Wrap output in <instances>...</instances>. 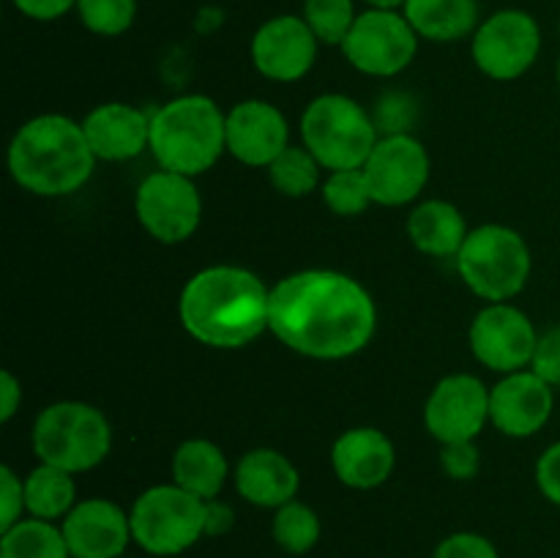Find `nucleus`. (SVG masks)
Wrapping results in <instances>:
<instances>
[{
  "label": "nucleus",
  "mask_w": 560,
  "mask_h": 558,
  "mask_svg": "<svg viewBox=\"0 0 560 558\" xmlns=\"http://www.w3.org/2000/svg\"><path fill=\"white\" fill-rule=\"evenodd\" d=\"M22 405V383L11 370L0 372V421L9 425Z\"/></svg>",
  "instance_id": "nucleus-39"
},
{
  "label": "nucleus",
  "mask_w": 560,
  "mask_h": 558,
  "mask_svg": "<svg viewBox=\"0 0 560 558\" xmlns=\"http://www.w3.org/2000/svg\"><path fill=\"white\" fill-rule=\"evenodd\" d=\"M375 328V299L350 274L304 268L271 288L268 332L306 359H350L372 342Z\"/></svg>",
  "instance_id": "nucleus-1"
},
{
  "label": "nucleus",
  "mask_w": 560,
  "mask_h": 558,
  "mask_svg": "<svg viewBox=\"0 0 560 558\" xmlns=\"http://www.w3.org/2000/svg\"><path fill=\"white\" fill-rule=\"evenodd\" d=\"M0 558H71V553L58 523L22 518L0 531Z\"/></svg>",
  "instance_id": "nucleus-26"
},
{
  "label": "nucleus",
  "mask_w": 560,
  "mask_h": 558,
  "mask_svg": "<svg viewBox=\"0 0 560 558\" xmlns=\"http://www.w3.org/2000/svg\"><path fill=\"white\" fill-rule=\"evenodd\" d=\"M235 525V512L230 503L211 498L206 501V536H222Z\"/></svg>",
  "instance_id": "nucleus-40"
},
{
  "label": "nucleus",
  "mask_w": 560,
  "mask_h": 558,
  "mask_svg": "<svg viewBox=\"0 0 560 558\" xmlns=\"http://www.w3.org/2000/svg\"><path fill=\"white\" fill-rule=\"evenodd\" d=\"M228 113L206 93H184L151 115V148L159 170L195 175L208 173L228 151Z\"/></svg>",
  "instance_id": "nucleus-4"
},
{
  "label": "nucleus",
  "mask_w": 560,
  "mask_h": 558,
  "mask_svg": "<svg viewBox=\"0 0 560 558\" xmlns=\"http://www.w3.org/2000/svg\"><path fill=\"white\" fill-rule=\"evenodd\" d=\"M25 514V479L14 474V468H0V531L20 523Z\"/></svg>",
  "instance_id": "nucleus-35"
},
{
  "label": "nucleus",
  "mask_w": 560,
  "mask_h": 558,
  "mask_svg": "<svg viewBox=\"0 0 560 558\" xmlns=\"http://www.w3.org/2000/svg\"><path fill=\"white\" fill-rule=\"evenodd\" d=\"M82 27L104 38L124 36L137 20V0H77Z\"/></svg>",
  "instance_id": "nucleus-31"
},
{
  "label": "nucleus",
  "mask_w": 560,
  "mask_h": 558,
  "mask_svg": "<svg viewBox=\"0 0 560 558\" xmlns=\"http://www.w3.org/2000/svg\"><path fill=\"white\" fill-rule=\"evenodd\" d=\"M301 140L323 170H359L381 140L375 118L345 93H323L301 115Z\"/></svg>",
  "instance_id": "nucleus-6"
},
{
  "label": "nucleus",
  "mask_w": 560,
  "mask_h": 558,
  "mask_svg": "<svg viewBox=\"0 0 560 558\" xmlns=\"http://www.w3.org/2000/svg\"><path fill=\"white\" fill-rule=\"evenodd\" d=\"M556 408V392L534 370L503 375L490 388V425L506 438H530L541 432Z\"/></svg>",
  "instance_id": "nucleus-17"
},
{
  "label": "nucleus",
  "mask_w": 560,
  "mask_h": 558,
  "mask_svg": "<svg viewBox=\"0 0 560 558\" xmlns=\"http://www.w3.org/2000/svg\"><path fill=\"white\" fill-rule=\"evenodd\" d=\"M170 474L178 487H184L191 496L211 501L219 498L224 481L230 476V463L222 449L208 438H189L178 443L170 463Z\"/></svg>",
  "instance_id": "nucleus-23"
},
{
  "label": "nucleus",
  "mask_w": 560,
  "mask_h": 558,
  "mask_svg": "<svg viewBox=\"0 0 560 558\" xmlns=\"http://www.w3.org/2000/svg\"><path fill=\"white\" fill-rule=\"evenodd\" d=\"M490 425V388L470 372L441 377L424 405V427L438 443L476 441Z\"/></svg>",
  "instance_id": "nucleus-14"
},
{
  "label": "nucleus",
  "mask_w": 560,
  "mask_h": 558,
  "mask_svg": "<svg viewBox=\"0 0 560 558\" xmlns=\"http://www.w3.org/2000/svg\"><path fill=\"white\" fill-rule=\"evenodd\" d=\"M541 53V27L523 9H501L481 20L470 36V55L481 74L498 82L520 80Z\"/></svg>",
  "instance_id": "nucleus-10"
},
{
  "label": "nucleus",
  "mask_w": 560,
  "mask_h": 558,
  "mask_svg": "<svg viewBox=\"0 0 560 558\" xmlns=\"http://www.w3.org/2000/svg\"><path fill=\"white\" fill-rule=\"evenodd\" d=\"M468 342L470 353L481 367L509 375L530 367L539 334L534 321L520 306L498 301L476 312L468 328Z\"/></svg>",
  "instance_id": "nucleus-12"
},
{
  "label": "nucleus",
  "mask_w": 560,
  "mask_h": 558,
  "mask_svg": "<svg viewBox=\"0 0 560 558\" xmlns=\"http://www.w3.org/2000/svg\"><path fill=\"white\" fill-rule=\"evenodd\" d=\"M405 230L410 244L430 257H457L470 233L463 211L448 200L416 202Z\"/></svg>",
  "instance_id": "nucleus-22"
},
{
  "label": "nucleus",
  "mask_w": 560,
  "mask_h": 558,
  "mask_svg": "<svg viewBox=\"0 0 560 558\" xmlns=\"http://www.w3.org/2000/svg\"><path fill=\"white\" fill-rule=\"evenodd\" d=\"M301 16L312 27L317 42L342 47L359 11H355V0H304Z\"/></svg>",
  "instance_id": "nucleus-30"
},
{
  "label": "nucleus",
  "mask_w": 560,
  "mask_h": 558,
  "mask_svg": "<svg viewBox=\"0 0 560 558\" xmlns=\"http://www.w3.org/2000/svg\"><path fill=\"white\" fill-rule=\"evenodd\" d=\"M556 74H558V88H560V58H558V71H556Z\"/></svg>",
  "instance_id": "nucleus-42"
},
{
  "label": "nucleus",
  "mask_w": 560,
  "mask_h": 558,
  "mask_svg": "<svg viewBox=\"0 0 560 558\" xmlns=\"http://www.w3.org/2000/svg\"><path fill=\"white\" fill-rule=\"evenodd\" d=\"M96 162L82 124L58 113L25 120L5 153L14 184L36 197L74 195L91 181Z\"/></svg>",
  "instance_id": "nucleus-3"
},
{
  "label": "nucleus",
  "mask_w": 560,
  "mask_h": 558,
  "mask_svg": "<svg viewBox=\"0 0 560 558\" xmlns=\"http://www.w3.org/2000/svg\"><path fill=\"white\" fill-rule=\"evenodd\" d=\"M342 55L366 77H397L419 55V33L402 11L366 9L355 16L342 42Z\"/></svg>",
  "instance_id": "nucleus-9"
},
{
  "label": "nucleus",
  "mask_w": 560,
  "mask_h": 558,
  "mask_svg": "<svg viewBox=\"0 0 560 558\" xmlns=\"http://www.w3.org/2000/svg\"><path fill=\"white\" fill-rule=\"evenodd\" d=\"M82 129L98 162H131L151 148V115L126 102L96 104Z\"/></svg>",
  "instance_id": "nucleus-20"
},
{
  "label": "nucleus",
  "mask_w": 560,
  "mask_h": 558,
  "mask_svg": "<svg viewBox=\"0 0 560 558\" xmlns=\"http://www.w3.org/2000/svg\"><path fill=\"white\" fill-rule=\"evenodd\" d=\"M334 476L350 490H375L397 468L394 441L377 427H350L331 446Z\"/></svg>",
  "instance_id": "nucleus-19"
},
{
  "label": "nucleus",
  "mask_w": 560,
  "mask_h": 558,
  "mask_svg": "<svg viewBox=\"0 0 560 558\" xmlns=\"http://www.w3.org/2000/svg\"><path fill=\"white\" fill-rule=\"evenodd\" d=\"M271 288L241 266H208L189 277L178 299L180 326L206 348L238 350L268 332Z\"/></svg>",
  "instance_id": "nucleus-2"
},
{
  "label": "nucleus",
  "mask_w": 560,
  "mask_h": 558,
  "mask_svg": "<svg viewBox=\"0 0 560 558\" xmlns=\"http://www.w3.org/2000/svg\"><path fill=\"white\" fill-rule=\"evenodd\" d=\"M430 153L419 137L381 135L364 162L366 184L377 206L399 208L419 200L424 186L430 184Z\"/></svg>",
  "instance_id": "nucleus-13"
},
{
  "label": "nucleus",
  "mask_w": 560,
  "mask_h": 558,
  "mask_svg": "<svg viewBox=\"0 0 560 558\" xmlns=\"http://www.w3.org/2000/svg\"><path fill=\"white\" fill-rule=\"evenodd\" d=\"M137 222L159 244H184L200 230L202 197L195 178L170 170L145 175L135 195Z\"/></svg>",
  "instance_id": "nucleus-11"
},
{
  "label": "nucleus",
  "mask_w": 560,
  "mask_h": 558,
  "mask_svg": "<svg viewBox=\"0 0 560 558\" xmlns=\"http://www.w3.org/2000/svg\"><path fill=\"white\" fill-rule=\"evenodd\" d=\"M536 487L547 501L560 507V441L547 446L536 460Z\"/></svg>",
  "instance_id": "nucleus-37"
},
{
  "label": "nucleus",
  "mask_w": 560,
  "mask_h": 558,
  "mask_svg": "<svg viewBox=\"0 0 560 558\" xmlns=\"http://www.w3.org/2000/svg\"><path fill=\"white\" fill-rule=\"evenodd\" d=\"M238 496L260 509H279L295 501L301 487L299 468L279 449H249L233 470Z\"/></svg>",
  "instance_id": "nucleus-21"
},
{
  "label": "nucleus",
  "mask_w": 560,
  "mask_h": 558,
  "mask_svg": "<svg viewBox=\"0 0 560 558\" xmlns=\"http://www.w3.org/2000/svg\"><path fill=\"white\" fill-rule=\"evenodd\" d=\"M77 507L74 474L55 465L38 463L25 476V514L27 518L58 523Z\"/></svg>",
  "instance_id": "nucleus-25"
},
{
  "label": "nucleus",
  "mask_w": 560,
  "mask_h": 558,
  "mask_svg": "<svg viewBox=\"0 0 560 558\" xmlns=\"http://www.w3.org/2000/svg\"><path fill=\"white\" fill-rule=\"evenodd\" d=\"M266 170L273 189L293 200L312 195L323 186V164L312 156L306 146H288Z\"/></svg>",
  "instance_id": "nucleus-27"
},
{
  "label": "nucleus",
  "mask_w": 560,
  "mask_h": 558,
  "mask_svg": "<svg viewBox=\"0 0 560 558\" xmlns=\"http://www.w3.org/2000/svg\"><path fill=\"white\" fill-rule=\"evenodd\" d=\"M317 36L301 14H277L262 22L249 44L252 66L271 82H299L317 60Z\"/></svg>",
  "instance_id": "nucleus-15"
},
{
  "label": "nucleus",
  "mask_w": 560,
  "mask_h": 558,
  "mask_svg": "<svg viewBox=\"0 0 560 558\" xmlns=\"http://www.w3.org/2000/svg\"><path fill=\"white\" fill-rule=\"evenodd\" d=\"M366 9H383V11H402L408 0H364Z\"/></svg>",
  "instance_id": "nucleus-41"
},
{
  "label": "nucleus",
  "mask_w": 560,
  "mask_h": 558,
  "mask_svg": "<svg viewBox=\"0 0 560 558\" xmlns=\"http://www.w3.org/2000/svg\"><path fill=\"white\" fill-rule=\"evenodd\" d=\"M530 370L545 377L552 388L560 386V326H552L545 334H539Z\"/></svg>",
  "instance_id": "nucleus-36"
},
{
  "label": "nucleus",
  "mask_w": 560,
  "mask_h": 558,
  "mask_svg": "<svg viewBox=\"0 0 560 558\" xmlns=\"http://www.w3.org/2000/svg\"><path fill=\"white\" fill-rule=\"evenodd\" d=\"M432 558H501V553L485 534L457 531V534H448L446 539L438 542Z\"/></svg>",
  "instance_id": "nucleus-33"
},
{
  "label": "nucleus",
  "mask_w": 560,
  "mask_h": 558,
  "mask_svg": "<svg viewBox=\"0 0 560 558\" xmlns=\"http://www.w3.org/2000/svg\"><path fill=\"white\" fill-rule=\"evenodd\" d=\"M381 135H408L410 124L416 120V102L402 91H388L377 98L372 113Z\"/></svg>",
  "instance_id": "nucleus-32"
},
{
  "label": "nucleus",
  "mask_w": 560,
  "mask_h": 558,
  "mask_svg": "<svg viewBox=\"0 0 560 558\" xmlns=\"http://www.w3.org/2000/svg\"><path fill=\"white\" fill-rule=\"evenodd\" d=\"M534 268L530 246L520 230L509 224H479L468 233L457 255L463 282L481 301H512L525 290Z\"/></svg>",
  "instance_id": "nucleus-7"
},
{
  "label": "nucleus",
  "mask_w": 560,
  "mask_h": 558,
  "mask_svg": "<svg viewBox=\"0 0 560 558\" xmlns=\"http://www.w3.org/2000/svg\"><path fill=\"white\" fill-rule=\"evenodd\" d=\"M228 153L246 167H268L290 146V124L277 104L244 98L228 109Z\"/></svg>",
  "instance_id": "nucleus-16"
},
{
  "label": "nucleus",
  "mask_w": 560,
  "mask_h": 558,
  "mask_svg": "<svg viewBox=\"0 0 560 558\" xmlns=\"http://www.w3.org/2000/svg\"><path fill=\"white\" fill-rule=\"evenodd\" d=\"M419 38L452 44L474 36L479 20V0H408L402 9Z\"/></svg>",
  "instance_id": "nucleus-24"
},
{
  "label": "nucleus",
  "mask_w": 560,
  "mask_h": 558,
  "mask_svg": "<svg viewBox=\"0 0 560 558\" xmlns=\"http://www.w3.org/2000/svg\"><path fill=\"white\" fill-rule=\"evenodd\" d=\"M441 468L446 470L448 479L468 481L479 474L481 468V449L476 441L443 443L441 446Z\"/></svg>",
  "instance_id": "nucleus-34"
},
{
  "label": "nucleus",
  "mask_w": 560,
  "mask_h": 558,
  "mask_svg": "<svg viewBox=\"0 0 560 558\" xmlns=\"http://www.w3.org/2000/svg\"><path fill=\"white\" fill-rule=\"evenodd\" d=\"M71 558H120L129 545L131 520L120 503L109 498H85L60 520Z\"/></svg>",
  "instance_id": "nucleus-18"
},
{
  "label": "nucleus",
  "mask_w": 560,
  "mask_h": 558,
  "mask_svg": "<svg viewBox=\"0 0 560 558\" xmlns=\"http://www.w3.org/2000/svg\"><path fill=\"white\" fill-rule=\"evenodd\" d=\"M22 16L36 22H55L77 9V0H11Z\"/></svg>",
  "instance_id": "nucleus-38"
},
{
  "label": "nucleus",
  "mask_w": 560,
  "mask_h": 558,
  "mask_svg": "<svg viewBox=\"0 0 560 558\" xmlns=\"http://www.w3.org/2000/svg\"><path fill=\"white\" fill-rule=\"evenodd\" d=\"M129 520L140 550L156 558H173L206 536V501L175 481L153 485L135 498Z\"/></svg>",
  "instance_id": "nucleus-8"
},
{
  "label": "nucleus",
  "mask_w": 560,
  "mask_h": 558,
  "mask_svg": "<svg viewBox=\"0 0 560 558\" xmlns=\"http://www.w3.org/2000/svg\"><path fill=\"white\" fill-rule=\"evenodd\" d=\"M271 534L273 542H277L284 553H290V556H306V553L315 550V545L320 542L323 525L315 509L295 498V501L273 509Z\"/></svg>",
  "instance_id": "nucleus-28"
},
{
  "label": "nucleus",
  "mask_w": 560,
  "mask_h": 558,
  "mask_svg": "<svg viewBox=\"0 0 560 558\" xmlns=\"http://www.w3.org/2000/svg\"><path fill=\"white\" fill-rule=\"evenodd\" d=\"M31 443L38 463L55 465L69 474H85L109 457L113 425L96 405L60 399L36 416Z\"/></svg>",
  "instance_id": "nucleus-5"
},
{
  "label": "nucleus",
  "mask_w": 560,
  "mask_h": 558,
  "mask_svg": "<svg viewBox=\"0 0 560 558\" xmlns=\"http://www.w3.org/2000/svg\"><path fill=\"white\" fill-rule=\"evenodd\" d=\"M320 197L337 217H359L372 206V191L366 184L364 170H331L328 178H323Z\"/></svg>",
  "instance_id": "nucleus-29"
}]
</instances>
